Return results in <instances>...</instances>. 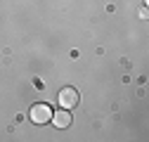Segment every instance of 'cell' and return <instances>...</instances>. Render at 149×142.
<instances>
[{"label":"cell","instance_id":"2","mask_svg":"<svg viewBox=\"0 0 149 142\" xmlns=\"http://www.w3.org/2000/svg\"><path fill=\"white\" fill-rule=\"evenodd\" d=\"M52 118V109L47 104H33L31 106V121L38 123V126H43V123H47Z\"/></svg>","mask_w":149,"mask_h":142},{"label":"cell","instance_id":"3","mask_svg":"<svg viewBox=\"0 0 149 142\" xmlns=\"http://www.w3.org/2000/svg\"><path fill=\"white\" fill-rule=\"evenodd\" d=\"M50 121H52L57 128H69V126H71V114H69V109H59V111L52 114Z\"/></svg>","mask_w":149,"mask_h":142},{"label":"cell","instance_id":"1","mask_svg":"<svg viewBox=\"0 0 149 142\" xmlns=\"http://www.w3.org/2000/svg\"><path fill=\"white\" fill-rule=\"evenodd\" d=\"M78 100H81V97H78V90H76V88H62L59 95H57V102H59L62 109H71V106H76Z\"/></svg>","mask_w":149,"mask_h":142}]
</instances>
